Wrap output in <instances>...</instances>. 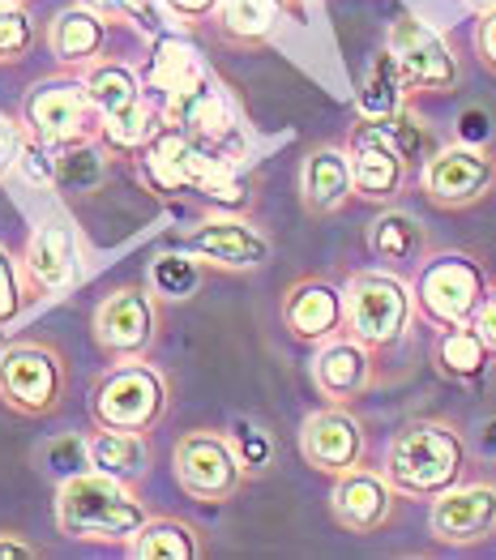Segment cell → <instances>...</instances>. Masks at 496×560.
<instances>
[{
  "mask_svg": "<svg viewBox=\"0 0 496 560\" xmlns=\"http://www.w3.org/2000/svg\"><path fill=\"white\" fill-rule=\"evenodd\" d=\"M150 522V505L137 497L134 483L112 479L103 470L65 475L56 488V526L60 535L99 548H129L134 535Z\"/></svg>",
  "mask_w": 496,
  "mask_h": 560,
  "instance_id": "cell-1",
  "label": "cell"
},
{
  "mask_svg": "<svg viewBox=\"0 0 496 560\" xmlns=\"http://www.w3.org/2000/svg\"><path fill=\"white\" fill-rule=\"evenodd\" d=\"M471 467V450L462 432L446 420H411L390 436L381 470L406 501H437L462 483Z\"/></svg>",
  "mask_w": 496,
  "mask_h": 560,
  "instance_id": "cell-2",
  "label": "cell"
},
{
  "mask_svg": "<svg viewBox=\"0 0 496 560\" xmlns=\"http://www.w3.org/2000/svg\"><path fill=\"white\" fill-rule=\"evenodd\" d=\"M91 420L94 428H116V432H141L150 436L168 420L172 407V385L163 369L146 360H116L91 381Z\"/></svg>",
  "mask_w": 496,
  "mask_h": 560,
  "instance_id": "cell-3",
  "label": "cell"
},
{
  "mask_svg": "<svg viewBox=\"0 0 496 560\" xmlns=\"http://www.w3.org/2000/svg\"><path fill=\"white\" fill-rule=\"evenodd\" d=\"M18 120L35 145L73 150V145H99L107 116L99 112V103L91 98L86 82L78 73H56V78H44L26 91Z\"/></svg>",
  "mask_w": 496,
  "mask_h": 560,
  "instance_id": "cell-4",
  "label": "cell"
},
{
  "mask_svg": "<svg viewBox=\"0 0 496 560\" xmlns=\"http://www.w3.org/2000/svg\"><path fill=\"white\" fill-rule=\"evenodd\" d=\"M69 398V355L51 338H13L0 351V402L22 420H51Z\"/></svg>",
  "mask_w": 496,
  "mask_h": 560,
  "instance_id": "cell-5",
  "label": "cell"
},
{
  "mask_svg": "<svg viewBox=\"0 0 496 560\" xmlns=\"http://www.w3.org/2000/svg\"><path fill=\"white\" fill-rule=\"evenodd\" d=\"M415 304H419V317L428 326L446 329V326H471L484 295H488V270L480 257L462 253V248H446V253H428L415 270Z\"/></svg>",
  "mask_w": 496,
  "mask_h": 560,
  "instance_id": "cell-6",
  "label": "cell"
},
{
  "mask_svg": "<svg viewBox=\"0 0 496 560\" xmlns=\"http://www.w3.org/2000/svg\"><path fill=\"white\" fill-rule=\"evenodd\" d=\"M347 295V329L368 342L372 351L399 347L406 338V329L415 322L419 304H415V287L399 275V270H351L343 282Z\"/></svg>",
  "mask_w": 496,
  "mask_h": 560,
  "instance_id": "cell-7",
  "label": "cell"
},
{
  "mask_svg": "<svg viewBox=\"0 0 496 560\" xmlns=\"http://www.w3.org/2000/svg\"><path fill=\"white\" fill-rule=\"evenodd\" d=\"M91 338L107 364L116 360H146L154 342L163 338V300L150 291V282L112 287L91 317Z\"/></svg>",
  "mask_w": 496,
  "mask_h": 560,
  "instance_id": "cell-8",
  "label": "cell"
},
{
  "mask_svg": "<svg viewBox=\"0 0 496 560\" xmlns=\"http://www.w3.org/2000/svg\"><path fill=\"white\" fill-rule=\"evenodd\" d=\"M172 475L181 492L197 505H227L249 483V470L235 454V441L219 428H193L172 450Z\"/></svg>",
  "mask_w": 496,
  "mask_h": 560,
  "instance_id": "cell-9",
  "label": "cell"
},
{
  "mask_svg": "<svg viewBox=\"0 0 496 560\" xmlns=\"http://www.w3.org/2000/svg\"><path fill=\"white\" fill-rule=\"evenodd\" d=\"M223 159L227 154L197 145L184 129L163 120V129L134 154V176L137 185L154 192L159 201H176L181 192H201V185L210 180V172Z\"/></svg>",
  "mask_w": 496,
  "mask_h": 560,
  "instance_id": "cell-10",
  "label": "cell"
},
{
  "mask_svg": "<svg viewBox=\"0 0 496 560\" xmlns=\"http://www.w3.org/2000/svg\"><path fill=\"white\" fill-rule=\"evenodd\" d=\"M347 154H351L356 197L368 206H394L411 185V150L394 125H372L356 116L347 133Z\"/></svg>",
  "mask_w": 496,
  "mask_h": 560,
  "instance_id": "cell-11",
  "label": "cell"
},
{
  "mask_svg": "<svg viewBox=\"0 0 496 560\" xmlns=\"http://www.w3.org/2000/svg\"><path fill=\"white\" fill-rule=\"evenodd\" d=\"M385 47L394 51L399 69H403V82L411 98H424V94H450L462 82V69H458V56L446 44L441 31H432L424 18L415 13H399L390 26H385Z\"/></svg>",
  "mask_w": 496,
  "mask_h": 560,
  "instance_id": "cell-12",
  "label": "cell"
},
{
  "mask_svg": "<svg viewBox=\"0 0 496 560\" xmlns=\"http://www.w3.org/2000/svg\"><path fill=\"white\" fill-rule=\"evenodd\" d=\"M22 279L31 300L65 295L69 287L82 282V235L73 228V219L51 214L44 223H35L22 248Z\"/></svg>",
  "mask_w": 496,
  "mask_h": 560,
  "instance_id": "cell-13",
  "label": "cell"
},
{
  "mask_svg": "<svg viewBox=\"0 0 496 560\" xmlns=\"http://www.w3.org/2000/svg\"><path fill=\"white\" fill-rule=\"evenodd\" d=\"M181 248H188L210 270H227V275L262 270L274 257V240L244 214H206L197 228L181 235Z\"/></svg>",
  "mask_w": 496,
  "mask_h": 560,
  "instance_id": "cell-14",
  "label": "cell"
},
{
  "mask_svg": "<svg viewBox=\"0 0 496 560\" xmlns=\"http://www.w3.org/2000/svg\"><path fill=\"white\" fill-rule=\"evenodd\" d=\"M419 188L437 210H471L484 197H493L496 188V159L480 145L453 141L441 145L424 172H419Z\"/></svg>",
  "mask_w": 496,
  "mask_h": 560,
  "instance_id": "cell-15",
  "label": "cell"
},
{
  "mask_svg": "<svg viewBox=\"0 0 496 560\" xmlns=\"http://www.w3.org/2000/svg\"><path fill=\"white\" fill-rule=\"evenodd\" d=\"M300 458L321 475H343L351 467H364L368 458V428L364 420L343 407V402H325L300 423Z\"/></svg>",
  "mask_w": 496,
  "mask_h": 560,
  "instance_id": "cell-16",
  "label": "cell"
},
{
  "mask_svg": "<svg viewBox=\"0 0 496 560\" xmlns=\"http://www.w3.org/2000/svg\"><path fill=\"white\" fill-rule=\"evenodd\" d=\"M163 120L184 129L188 138L215 154L235 159V145H240V125H235V112L227 103V94L215 86V78H197L188 91H176L163 98Z\"/></svg>",
  "mask_w": 496,
  "mask_h": 560,
  "instance_id": "cell-17",
  "label": "cell"
},
{
  "mask_svg": "<svg viewBox=\"0 0 496 560\" xmlns=\"http://www.w3.org/2000/svg\"><path fill=\"white\" fill-rule=\"evenodd\" d=\"M428 535L441 548H480L496 535V483L475 479L441 492L428 510Z\"/></svg>",
  "mask_w": 496,
  "mask_h": 560,
  "instance_id": "cell-18",
  "label": "cell"
},
{
  "mask_svg": "<svg viewBox=\"0 0 496 560\" xmlns=\"http://www.w3.org/2000/svg\"><path fill=\"white\" fill-rule=\"evenodd\" d=\"M399 510V488L381 467H351L334 475L330 488V514L347 535H377L390 526Z\"/></svg>",
  "mask_w": 496,
  "mask_h": 560,
  "instance_id": "cell-19",
  "label": "cell"
},
{
  "mask_svg": "<svg viewBox=\"0 0 496 560\" xmlns=\"http://www.w3.org/2000/svg\"><path fill=\"white\" fill-rule=\"evenodd\" d=\"M278 317H282V329L296 342L321 347V342H330L334 334L347 329V295H343V287H334L321 275H304L282 291Z\"/></svg>",
  "mask_w": 496,
  "mask_h": 560,
  "instance_id": "cell-20",
  "label": "cell"
},
{
  "mask_svg": "<svg viewBox=\"0 0 496 560\" xmlns=\"http://www.w3.org/2000/svg\"><path fill=\"white\" fill-rule=\"evenodd\" d=\"M309 373H313V389L325 402L351 407L377 381V351L368 342H360L351 329H343V334H334L330 342L316 347Z\"/></svg>",
  "mask_w": 496,
  "mask_h": 560,
  "instance_id": "cell-21",
  "label": "cell"
},
{
  "mask_svg": "<svg viewBox=\"0 0 496 560\" xmlns=\"http://www.w3.org/2000/svg\"><path fill=\"white\" fill-rule=\"evenodd\" d=\"M47 51L56 56V69L60 73H82L86 65L107 56L112 44V22L103 13H94L91 4L73 0L65 4L51 22H47Z\"/></svg>",
  "mask_w": 496,
  "mask_h": 560,
  "instance_id": "cell-22",
  "label": "cell"
},
{
  "mask_svg": "<svg viewBox=\"0 0 496 560\" xmlns=\"http://www.w3.org/2000/svg\"><path fill=\"white\" fill-rule=\"evenodd\" d=\"M304 0H223L215 13V35L235 51H262L287 26V18H300Z\"/></svg>",
  "mask_w": 496,
  "mask_h": 560,
  "instance_id": "cell-23",
  "label": "cell"
},
{
  "mask_svg": "<svg viewBox=\"0 0 496 560\" xmlns=\"http://www.w3.org/2000/svg\"><path fill=\"white\" fill-rule=\"evenodd\" d=\"M356 197V176H351V154L347 145H313L300 167V201L313 219L338 214Z\"/></svg>",
  "mask_w": 496,
  "mask_h": 560,
  "instance_id": "cell-24",
  "label": "cell"
},
{
  "mask_svg": "<svg viewBox=\"0 0 496 560\" xmlns=\"http://www.w3.org/2000/svg\"><path fill=\"white\" fill-rule=\"evenodd\" d=\"M368 253L385 266V270H419V261L432 253L428 232L415 214H406L399 206H381V214L368 223Z\"/></svg>",
  "mask_w": 496,
  "mask_h": 560,
  "instance_id": "cell-25",
  "label": "cell"
},
{
  "mask_svg": "<svg viewBox=\"0 0 496 560\" xmlns=\"http://www.w3.org/2000/svg\"><path fill=\"white\" fill-rule=\"evenodd\" d=\"M411 107V91L403 82V69L394 60L390 47H381L368 69H364L360 94H356V116L360 120H372V125H399Z\"/></svg>",
  "mask_w": 496,
  "mask_h": 560,
  "instance_id": "cell-26",
  "label": "cell"
},
{
  "mask_svg": "<svg viewBox=\"0 0 496 560\" xmlns=\"http://www.w3.org/2000/svg\"><path fill=\"white\" fill-rule=\"evenodd\" d=\"M86 467L103 470L112 479L141 483L150 475V436L141 432H116V428H94L86 436Z\"/></svg>",
  "mask_w": 496,
  "mask_h": 560,
  "instance_id": "cell-27",
  "label": "cell"
},
{
  "mask_svg": "<svg viewBox=\"0 0 496 560\" xmlns=\"http://www.w3.org/2000/svg\"><path fill=\"white\" fill-rule=\"evenodd\" d=\"M125 552L134 560H201L206 544H201V530L188 517L150 514V522L137 530Z\"/></svg>",
  "mask_w": 496,
  "mask_h": 560,
  "instance_id": "cell-28",
  "label": "cell"
},
{
  "mask_svg": "<svg viewBox=\"0 0 496 560\" xmlns=\"http://www.w3.org/2000/svg\"><path fill=\"white\" fill-rule=\"evenodd\" d=\"M496 351L480 338L475 326H446L432 342V364L446 381H458V385H471L493 369Z\"/></svg>",
  "mask_w": 496,
  "mask_h": 560,
  "instance_id": "cell-29",
  "label": "cell"
},
{
  "mask_svg": "<svg viewBox=\"0 0 496 560\" xmlns=\"http://www.w3.org/2000/svg\"><path fill=\"white\" fill-rule=\"evenodd\" d=\"M163 129V107L150 98V94H141L137 103H129L125 112H116V116H107L103 120V138H99V150H103V159L107 163H134V154L146 145V141L154 138Z\"/></svg>",
  "mask_w": 496,
  "mask_h": 560,
  "instance_id": "cell-30",
  "label": "cell"
},
{
  "mask_svg": "<svg viewBox=\"0 0 496 560\" xmlns=\"http://www.w3.org/2000/svg\"><path fill=\"white\" fill-rule=\"evenodd\" d=\"M78 78L86 82V91H91V98L99 103L103 116L125 112L129 103H137V98L146 94L141 78H137V69L129 65V60H120V56H103V60H94V65H86Z\"/></svg>",
  "mask_w": 496,
  "mask_h": 560,
  "instance_id": "cell-31",
  "label": "cell"
},
{
  "mask_svg": "<svg viewBox=\"0 0 496 560\" xmlns=\"http://www.w3.org/2000/svg\"><path fill=\"white\" fill-rule=\"evenodd\" d=\"M197 78H206V65H201L197 47L176 39V35H159V44L150 51V69H146L150 91H159L168 98L176 91H188Z\"/></svg>",
  "mask_w": 496,
  "mask_h": 560,
  "instance_id": "cell-32",
  "label": "cell"
},
{
  "mask_svg": "<svg viewBox=\"0 0 496 560\" xmlns=\"http://www.w3.org/2000/svg\"><path fill=\"white\" fill-rule=\"evenodd\" d=\"M206 261H197L188 248H163V253H154L150 257V270H146V282H150V291L159 295V300H193L197 291H201V282H206Z\"/></svg>",
  "mask_w": 496,
  "mask_h": 560,
  "instance_id": "cell-33",
  "label": "cell"
},
{
  "mask_svg": "<svg viewBox=\"0 0 496 560\" xmlns=\"http://www.w3.org/2000/svg\"><path fill=\"white\" fill-rule=\"evenodd\" d=\"M47 31H39L31 4H0V65L13 69L35 56V47Z\"/></svg>",
  "mask_w": 496,
  "mask_h": 560,
  "instance_id": "cell-34",
  "label": "cell"
},
{
  "mask_svg": "<svg viewBox=\"0 0 496 560\" xmlns=\"http://www.w3.org/2000/svg\"><path fill=\"white\" fill-rule=\"evenodd\" d=\"M26 279H22V257H13L4 244H0V329L13 326L22 317V304H26Z\"/></svg>",
  "mask_w": 496,
  "mask_h": 560,
  "instance_id": "cell-35",
  "label": "cell"
},
{
  "mask_svg": "<svg viewBox=\"0 0 496 560\" xmlns=\"http://www.w3.org/2000/svg\"><path fill=\"white\" fill-rule=\"evenodd\" d=\"M82 4L103 13L112 26H134V31H159L163 26L154 0H82Z\"/></svg>",
  "mask_w": 496,
  "mask_h": 560,
  "instance_id": "cell-36",
  "label": "cell"
},
{
  "mask_svg": "<svg viewBox=\"0 0 496 560\" xmlns=\"http://www.w3.org/2000/svg\"><path fill=\"white\" fill-rule=\"evenodd\" d=\"M231 441H235V454H240V463H244V470H249V479L270 467L274 445H270V436H266L262 428H249V423H244V428H240Z\"/></svg>",
  "mask_w": 496,
  "mask_h": 560,
  "instance_id": "cell-37",
  "label": "cell"
},
{
  "mask_svg": "<svg viewBox=\"0 0 496 560\" xmlns=\"http://www.w3.org/2000/svg\"><path fill=\"white\" fill-rule=\"evenodd\" d=\"M26 129H22V120H13V116H0V185L13 176V167L22 163V154H26Z\"/></svg>",
  "mask_w": 496,
  "mask_h": 560,
  "instance_id": "cell-38",
  "label": "cell"
},
{
  "mask_svg": "<svg viewBox=\"0 0 496 560\" xmlns=\"http://www.w3.org/2000/svg\"><path fill=\"white\" fill-rule=\"evenodd\" d=\"M219 4H223V0H163V9H168L181 26H188V31H197V26L215 22Z\"/></svg>",
  "mask_w": 496,
  "mask_h": 560,
  "instance_id": "cell-39",
  "label": "cell"
},
{
  "mask_svg": "<svg viewBox=\"0 0 496 560\" xmlns=\"http://www.w3.org/2000/svg\"><path fill=\"white\" fill-rule=\"evenodd\" d=\"M475 56L496 78V9H484L480 22H475Z\"/></svg>",
  "mask_w": 496,
  "mask_h": 560,
  "instance_id": "cell-40",
  "label": "cell"
},
{
  "mask_svg": "<svg viewBox=\"0 0 496 560\" xmlns=\"http://www.w3.org/2000/svg\"><path fill=\"white\" fill-rule=\"evenodd\" d=\"M44 552L26 539V535H18V530H0V560H39Z\"/></svg>",
  "mask_w": 496,
  "mask_h": 560,
  "instance_id": "cell-41",
  "label": "cell"
},
{
  "mask_svg": "<svg viewBox=\"0 0 496 560\" xmlns=\"http://www.w3.org/2000/svg\"><path fill=\"white\" fill-rule=\"evenodd\" d=\"M471 326L480 329V338L496 351V287H488V295H484V304H480V313H475Z\"/></svg>",
  "mask_w": 496,
  "mask_h": 560,
  "instance_id": "cell-42",
  "label": "cell"
},
{
  "mask_svg": "<svg viewBox=\"0 0 496 560\" xmlns=\"http://www.w3.org/2000/svg\"><path fill=\"white\" fill-rule=\"evenodd\" d=\"M462 4H471L475 13H484V9H496V0H462Z\"/></svg>",
  "mask_w": 496,
  "mask_h": 560,
  "instance_id": "cell-43",
  "label": "cell"
},
{
  "mask_svg": "<svg viewBox=\"0 0 496 560\" xmlns=\"http://www.w3.org/2000/svg\"><path fill=\"white\" fill-rule=\"evenodd\" d=\"M0 4H31V0H0Z\"/></svg>",
  "mask_w": 496,
  "mask_h": 560,
  "instance_id": "cell-44",
  "label": "cell"
}]
</instances>
